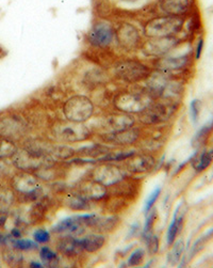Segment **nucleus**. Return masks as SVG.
<instances>
[{"label":"nucleus","instance_id":"1","mask_svg":"<svg viewBox=\"0 0 213 268\" xmlns=\"http://www.w3.org/2000/svg\"><path fill=\"white\" fill-rule=\"evenodd\" d=\"M153 102L141 85L122 88L114 92L111 100L113 110L137 116Z\"/></svg>","mask_w":213,"mask_h":268},{"label":"nucleus","instance_id":"2","mask_svg":"<svg viewBox=\"0 0 213 268\" xmlns=\"http://www.w3.org/2000/svg\"><path fill=\"white\" fill-rule=\"evenodd\" d=\"M111 69V77L128 86L144 82L151 75V65L134 58H118Z\"/></svg>","mask_w":213,"mask_h":268},{"label":"nucleus","instance_id":"3","mask_svg":"<svg viewBox=\"0 0 213 268\" xmlns=\"http://www.w3.org/2000/svg\"><path fill=\"white\" fill-rule=\"evenodd\" d=\"M187 17H174L168 15L147 16L142 22V34L145 39L173 37L185 31Z\"/></svg>","mask_w":213,"mask_h":268},{"label":"nucleus","instance_id":"4","mask_svg":"<svg viewBox=\"0 0 213 268\" xmlns=\"http://www.w3.org/2000/svg\"><path fill=\"white\" fill-rule=\"evenodd\" d=\"M10 186L21 203H34L45 195L44 186L33 172L17 171L10 178Z\"/></svg>","mask_w":213,"mask_h":268},{"label":"nucleus","instance_id":"5","mask_svg":"<svg viewBox=\"0 0 213 268\" xmlns=\"http://www.w3.org/2000/svg\"><path fill=\"white\" fill-rule=\"evenodd\" d=\"M94 100L85 94H74L62 104V114L65 120L74 123H85L95 115Z\"/></svg>","mask_w":213,"mask_h":268},{"label":"nucleus","instance_id":"6","mask_svg":"<svg viewBox=\"0 0 213 268\" xmlns=\"http://www.w3.org/2000/svg\"><path fill=\"white\" fill-rule=\"evenodd\" d=\"M114 44L118 49L125 53H132L140 50L144 37L137 25L128 20L122 19L114 23Z\"/></svg>","mask_w":213,"mask_h":268},{"label":"nucleus","instance_id":"7","mask_svg":"<svg viewBox=\"0 0 213 268\" xmlns=\"http://www.w3.org/2000/svg\"><path fill=\"white\" fill-rule=\"evenodd\" d=\"M115 28L114 23L109 20L95 17L92 25L85 35V42L90 49H112L114 45Z\"/></svg>","mask_w":213,"mask_h":268},{"label":"nucleus","instance_id":"8","mask_svg":"<svg viewBox=\"0 0 213 268\" xmlns=\"http://www.w3.org/2000/svg\"><path fill=\"white\" fill-rule=\"evenodd\" d=\"M50 128L55 139L65 145L86 141L94 135L93 129L85 123H74L67 120L55 121Z\"/></svg>","mask_w":213,"mask_h":268},{"label":"nucleus","instance_id":"9","mask_svg":"<svg viewBox=\"0 0 213 268\" xmlns=\"http://www.w3.org/2000/svg\"><path fill=\"white\" fill-rule=\"evenodd\" d=\"M192 64V52L183 55H168L161 58H156L151 61V68L157 72L167 75L173 79H179L182 74L187 72Z\"/></svg>","mask_w":213,"mask_h":268},{"label":"nucleus","instance_id":"10","mask_svg":"<svg viewBox=\"0 0 213 268\" xmlns=\"http://www.w3.org/2000/svg\"><path fill=\"white\" fill-rule=\"evenodd\" d=\"M179 104L165 102V100H155L145 110L137 115L138 121L144 126H157L167 123L175 115Z\"/></svg>","mask_w":213,"mask_h":268},{"label":"nucleus","instance_id":"11","mask_svg":"<svg viewBox=\"0 0 213 268\" xmlns=\"http://www.w3.org/2000/svg\"><path fill=\"white\" fill-rule=\"evenodd\" d=\"M196 4V0H153L146 13L151 15H168L174 17H187L190 15Z\"/></svg>","mask_w":213,"mask_h":268},{"label":"nucleus","instance_id":"12","mask_svg":"<svg viewBox=\"0 0 213 268\" xmlns=\"http://www.w3.org/2000/svg\"><path fill=\"white\" fill-rule=\"evenodd\" d=\"M55 163V159L49 155L35 153L27 150L25 147H22L21 150L19 148L13 156L11 157V164L15 169L20 171L33 172V173Z\"/></svg>","mask_w":213,"mask_h":268},{"label":"nucleus","instance_id":"13","mask_svg":"<svg viewBox=\"0 0 213 268\" xmlns=\"http://www.w3.org/2000/svg\"><path fill=\"white\" fill-rule=\"evenodd\" d=\"M185 40L186 39L180 35L146 39L142 43L140 50L147 58H161L170 55L176 49H178Z\"/></svg>","mask_w":213,"mask_h":268},{"label":"nucleus","instance_id":"14","mask_svg":"<svg viewBox=\"0 0 213 268\" xmlns=\"http://www.w3.org/2000/svg\"><path fill=\"white\" fill-rule=\"evenodd\" d=\"M130 175L123 166L111 163H98L92 170L88 171L87 177L96 181L106 187H110Z\"/></svg>","mask_w":213,"mask_h":268},{"label":"nucleus","instance_id":"15","mask_svg":"<svg viewBox=\"0 0 213 268\" xmlns=\"http://www.w3.org/2000/svg\"><path fill=\"white\" fill-rule=\"evenodd\" d=\"M96 123V128L103 130V133H115L135 126L137 119L133 115H128L113 110L99 117Z\"/></svg>","mask_w":213,"mask_h":268},{"label":"nucleus","instance_id":"16","mask_svg":"<svg viewBox=\"0 0 213 268\" xmlns=\"http://www.w3.org/2000/svg\"><path fill=\"white\" fill-rule=\"evenodd\" d=\"M142 136L143 130L140 127L133 126L115 133L98 134V138L103 144L111 146H130L138 145Z\"/></svg>","mask_w":213,"mask_h":268},{"label":"nucleus","instance_id":"17","mask_svg":"<svg viewBox=\"0 0 213 268\" xmlns=\"http://www.w3.org/2000/svg\"><path fill=\"white\" fill-rule=\"evenodd\" d=\"M142 188V180L132 176H126L122 181L108 187V195H115L132 203L138 199Z\"/></svg>","mask_w":213,"mask_h":268},{"label":"nucleus","instance_id":"18","mask_svg":"<svg viewBox=\"0 0 213 268\" xmlns=\"http://www.w3.org/2000/svg\"><path fill=\"white\" fill-rule=\"evenodd\" d=\"M28 132L27 121L20 115H9L0 119V137L11 140L21 138Z\"/></svg>","mask_w":213,"mask_h":268},{"label":"nucleus","instance_id":"19","mask_svg":"<svg viewBox=\"0 0 213 268\" xmlns=\"http://www.w3.org/2000/svg\"><path fill=\"white\" fill-rule=\"evenodd\" d=\"M123 167L129 174H145L155 169L157 165L156 158L150 153H137L135 152L131 157L123 162Z\"/></svg>","mask_w":213,"mask_h":268},{"label":"nucleus","instance_id":"20","mask_svg":"<svg viewBox=\"0 0 213 268\" xmlns=\"http://www.w3.org/2000/svg\"><path fill=\"white\" fill-rule=\"evenodd\" d=\"M76 193L81 195L84 198L91 200L93 202H103L108 196V187L92 180L86 175L76 184L74 189Z\"/></svg>","mask_w":213,"mask_h":268},{"label":"nucleus","instance_id":"21","mask_svg":"<svg viewBox=\"0 0 213 268\" xmlns=\"http://www.w3.org/2000/svg\"><path fill=\"white\" fill-rule=\"evenodd\" d=\"M56 206V201L49 195H43L42 198L34 202L28 212V222L31 225H38L46 221L49 213Z\"/></svg>","mask_w":213,"mask_h":268},{"label":"nucleus","instance_id":"22","mask_svg":"<svg viewBox=\"0 0 213 268\" xmlns=\"http://www.w3.org/2000/svg\"><path fill=\"white\" fill-rule=\"evenodd\" d=\"M61 203L64 204L73 212H88L94 208L95 202L84 198L81 195L76 193L75 190L63 192L61 196Z\"/></svg>","mask_w":213,"mask_h":268},{"label":"nucleus","instance_id":"23","mask_svg":"<svg viewBox=\"0 0 213 268\" xmlns=\"http://www.w3.org/2000/svg\"><path fill=\"white\" fill-rule=\"evenodd\" d=\"M86 228L81 223L77 216L64 218L53 225L51 232L55 234H67L75 237L81 236L85 233Z\"/></svg>","mask_w":213,"mask_h":268},{"label":"nucleus","instance_id":"24","mask_svg":"<svg viewBox=\"0 0 213 268\" xmlns=\"http://www.w3.org/2000/svg\"><path fill=\"white\" fill-rule=\"evenodd\" d=\"M56 250L63 257L68 259L78 257L84 252V249L80 245V241L77 240L75 236L67 234L58 238V241L56 242Z\"/></svg>","mask_w":213,"mask_h":268},{"label":"nucleus","instance_id":"25","mask_svg":"<svg viewBox=\"0 0 213 268\" xmlns=\"http://www.w3.org/2000/svg\"><path fill=\"white\" fill-rule=\"evenodd\" d=\"M121 224V218L117 215H111V216H100L96 215L94 216L92 222L88 225L87 229H91L94 233H100V234H106L112 233Z\"/></svg>","mask_w":213,"mask_h":268},{"label":"nucleus","instance_id":"26","mask_svg":"<svg viewBox=\"0 0 213 268\" xmlns=\"http://www.w3.org/2000/svg\"><path fill=\"white\" fill-rule=\"evenodd\" d=\"M114 150V146H111L105 144H96L93 146H82L78 150H76V156L80 158H86V159H97L99 157L104 156L106 153Z\"/></svg>","mask_w":213,"mask_h":268},{"label":"nucleus","instance_id":"27","mask_svg":"<svg viewBox=\"0 0 213 268\" xmlns=\"http://www.w3.org/2000/svg\"><path fill=\"white\" fill-rule=\"evenodd\" d=\"M79 241L84 251H86L88 253H96L105 247L106 243V237L105 234L92 233L80 238Z\"/></svg>","mask_w":213,"mask_h":268},{"label":"nucleus","instance_id":"28","mask_svg":"<svg viewBox=\"0 0 213 268\" xmlns=\"http://www.w3.org/2000/svg\"><path fill=\"white\" fill-rule=\"evenodd\" d=\"M181 205L177 207V210L174 214V217L171 219V222L168 230L167 235V243L169 246H171L176 242V238L178 237L180 232L183 229V224H185V212H180Z\"/></svg>","mask_w":213,"mask_h":268},{"label":"nucleus","instance_id":"29","mask_svg":"<svg viewBox=\"0 0 213 268\" xmlns=\"http://www.w3.org/2000/svg\"><path fill=\"white\" fill-rule=\"evenodd\" d=\"M116 5L112 0H93V11L95 17L111 21L116 14Z\"/></svg>","mask_w":213,"mask_h":268},{"label":"nucleus","instance_id":"30","mask_svg":"<svg viewBox=\"0 0 213 268\" xmlns=\"http://www.w3.org/2000/svg\"><path fill=\"white\" fill-rule=\"evenodd\" d=\"M17 200L16 194L11 186L0 185V213H10Z\"/></svg>","mask_w":213,"mask_h":268},{"label":"nucleus","instance_id":"31","mask_svg":"<svg viewBox=\"0 0 213 268\" xmlns=\"http://www.w3.org/2000/svg\"><path fill=\"white\" fill-rule=\"evenodd\" d=\"M213 160V150H203L195 153L190 158L193 169L196 172H203L211 165Z\"/></svg>","mask_w":213,"mask_h":268},{"label":"nucleus","instance_id":"32","mask_svg":"<svg viewBox=\"0 0 213 268\" xmlns=\"http://www.w3.org/2000/svg\"><path fill=\"white\" fill-rule=\"evenodd\" d=\"M213 133V119L209 121L204 126L200 128L198 132L195 134L192 139V146L195 148H200L207 145V142L209 141L210 136Z\"/></svg>","mask_w":213,"mask_h":268},{"label":"nucleus","instance_id":"33","mask_svg":"<svg viewBox=\"0 0 213 268\" xmlns=\"http://www.w3.org/2000/svg\"><path fill=\"white\" fill-rule=\"evenodd\" d=\"M3 261L11 267H20L23 264V255L21 250L13 246H5L2 251Z\"/></svg>","mask_w":213,"mask_h":268},{"label":"nucleus","instance_id":"34","mask_svg":"<svg viewBox=\"0 0 213 268\" xmlns=\"http://www.w3.org/2000/svg\"><path fill=\"white\" fill-rule=\"evenodd\" d=\"M40 259L45 267L55 268L60 265V258L58 252L53 251L49 247L44 246L40 249Z\"/></svg>","mask_w":213,"mask_h":268},{"label":"nucleus","instance_id":"35","mask_svg":"<svg viewBox=\"0 0 213 268\" xmlns=\"http://www.w3.org/2000/svg\"><path fill=\"white\" fill-rule=\"evenodd\" d=\"M145 216H146L145 224H144L143 230H142L141 232L142 238H143L144 241L153 234V229H155V225L158 220V211L156 210V208L152 207Z\"/></svg>","mask_w":213,"mask_h":268},{"label":"nucleus","instance_id":"36","mask_svg":"<svg viewBox=\"0 0 213 268\" xmlns=\"http://www.w3.org/2000/svg\"><path fill=\"white\" fill-rule=\"evenodd\" d=\"M19 150V146L14 140L0 137V160L11 159V157Z\"/></svg>","mask_w":213,"mask_h":268},{"label":"nucleus","instance_id":"37","mask_svg":"<svg viewBox=\"0 0 213 268\" xmlns=\"http://www.w3.org/2000/svg\"><path fill=\"white\" fill-rule=\"evenodd\" d=\"M171 246H173V248H171L170 253L168 254V263L170 265H176L181 260L186 246L182 240L175 242Z\"/></svg>","mask_w":213,"mask_h":268},{"label":"nucleus","instance_id":"38","mask_svg":"<svg viewBox=\"0 0 213 268\" xmlns=\"http://www.w3.org/2000/svg\"><path fill=\"white\" fill-rule=\"evenodd\" d=\"M11 246L21 250V251H28L38 248V244L31 240H23V238H11Z\"/></svg>","mask_w":213,"mask_h":268},{"label":"nucleus","instance_id":"39","mask_svg":"<svg viewBox=\"0 0 213 268\" xmlns=\"http://www.w3.org/2000/svg\"><path fill=\"white\" fill-rule=\"evenodd\" d=\"M145 260V250L143 248H137L129 255L127 265L130 267H137L143 264Z\"/></svg>","mask_w":213,"mask_h":268},{"label":"nucleus","instance_id":"40","mask_svg":"<svg viewBox=\"0 0 213 268\" xmlns=\"http://www.w3.org/2000/svg\"><path fill=\"white\" fill-rule=\"evenodd\" d=\"M51 240V234L49 231L46 229H38L34 231L33 233V241L38 244V245H44V244L49 243Z\"/></svg>","mask_w":213,"mask_h":268},{"label":"nucleus","instance_id":"41","mask_svg":"<svg viewBox=\"0 0 213 268\" xmlns=\"http://www.w3.org/2000/svg\"><path fill=\"white\" fill-rule=\"evenodd\" d=\"M146 244L147 251H149V255H156L159 252L160 248V241L157 235H150L149 238H146L144 241Z\"/></svg>","mask_w":213,"mask_h":268},{"label":"nucleus","instance_id":"42","mask_svg":"<svg viewBox=\"0 0 213 268\" xmlns=\"http://www.w3.org/2000/svg\"><path fill=\"white\" fill-rule=\"evenodd\" d=\"M161 192H162V188L161 187H157L153 192L149 195V199H147V201L145 202V205H144V208H143V213L146 214L149 213L151 208L153 207V205H155V203L157 202V200L159 199L160 195H161Z\"/></svg>","mask_w":213,"mask_h":268},{"label":"nucleus","instance_id":"43","mask_svg":"<svg viewBox=\"0 0 213 268\" xmlns=\"http://www.w3.org/2000/svg\"><path fill=\"white\" fill-rule=\"evenodd\" d=\"M212 234H213V230L208 232V233L205 234L203 237L198 238V240L196 241V243H195L193 245V247H192V251H191V254H190L191 258H193L194 255L197 254L199 251H202V250L205 247V245H206V243L209 241V238L211 237Z\"/></svg>","mask_w":213,"mask_h":268},{"label":"nucleus","instance_id":"44","mask_svg":"<svg viewBox=\"0 0 213 268\" xmlns=\"http://www.w3.org/2000/svg\"><path fill=\"white\" fill-rule=\"evenodd\" d=\"M203 103L200 99H193L190 105V112H191V118L194 123H197L199 120L200 111H202Z\"/></svg>","mask_w":213,"mask_h":268},{"label":"nucleus","instance_id":"45","mask_svg":"<svg viewBox=\"0 0 213 268\" xmlns=\"http://www.w3.org/2000/svg\"><path fill=\"white\" fill-rule=\"evenodd\" d=\"M204 45H205L204 38H199V40L197 41V44H196V49H195V52H194L195 53V59H196V60H198V59L202 57Z\"/></svg>","mask_w":213,"mask_h":268},{"label":"nucleus","instance_id":"46","mask_svg":"<svg viewBox=\"0 0 213 268\" xmlns=\"http://www.w3.org/2000/svg\"><path fill=\"white\" fill-rule=\"evenodd\" d=\"M9 165L4 160H0V178L5 177L9 174Z\"/></svg>","mask_w":213,"mask_h":268},{"label":"nucleus","instance_id":"47","mask_svg":"<svg viewBox=\"0 0 213 268\" xmlns=\"http://www.w3.org/2000/svg\"><path fill=\"white\" fill-rule=\"evenodd\" d=\"M140 232H142V230H141V225H140L139 222H135V223L132 225V227H131V229H130L129 234H128V237L134 238L135 236H137V235L140 233Z\"/></svg>","mask_w":213,"mask_h":268},{"label":"nucleus","instance_id":"48","mask_svg":"<svg viewBox=\"0 0 213 268\" xmlns=\"http://www.w3.org/2000/svg\"><path fill=\"white\" fill-rule=\"evenodd\" d=\"M11 237L12 238H21L22 237V231L20 227H15L11 230Z\"/></svg>","mask_w":213,"mask_h":268},{"label":"nucleus","instance_id":"49","mask_svg":"<svg viewBox=\"0 0 213 268\" xmlns=\"http://www.w3.org/2000/svg\"><path fill=\"white\" fill-rule=\"evenodd\" d=\"M9 213H0V229H3L8 222Z\"/></svg>","mask_w":213,"mask_h":268},{"label":"nucleus","instance_id":"50","mask_svg":"<svg viewBox=\"0 0 213 268\" xmlns=\"http://www.w3.org/2000/svg\"><path fill=\"white\" fill-rule=\"evenodd\" d=\"M112 1L114 2V4L117 2H121V3H124V4H129V5H132V4H137L139 2H141L142 0H112Z\"/></svg>","mask_w":213,"mask_h":268},{"label":"nucleus","instance_id":"51","mask_svg":"<svg viewBox=\"0 0 213 268\" xmlns=\"http://www.w3.org/2000/svg\"><path fill=\"white\" fill-rule=\"evenodd\" d=\"M30 267L42 268V267H44V265H43L42 263H40V262H31V263H30Z\"/></svg>","mask_w":213,"mask_h":268}]
</instances>
